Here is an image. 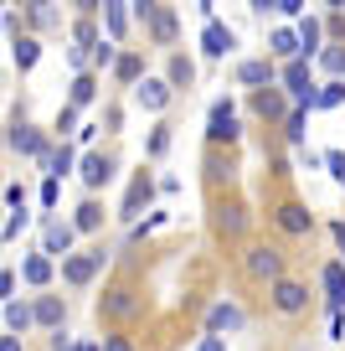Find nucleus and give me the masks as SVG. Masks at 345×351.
<instances>
[{
  "label": "nucleus",
  "mask_w": 345,
  "mask_h": 351,
  "mask_svg": "<svg viewBox=\"0 0 345 351\" xmlns=\"http://www.w3.org/2000/svg\"><path fill=\"white\" fill-rule=\"evenodd\" d=\"M242 269H248V279H258V285H279L283 279V248L279 243H248V248H242Z\"/></svg>",
  "instance_id": "obj_1"
},
{
  "label": "nucleus",
  "mask_w": 345,
  "mask_h": 351,
  "mask_svg": "<svg viewBox=\"0 0 345 351\" xmlns=\"http://www.w3.org/2000/svg\"><path fill=\"white\" fill-rule=\"evenodd\" d=\"M238 134H242V119L232 109V99H216L212 114H206V145L222 150V145H238Z\"/></svg>",
  "instance_id": "obj_2"
},
{
  "label": "nucleus",
  "mask_w": 345,
  "mask_h": 351,
  "mask_svg": "<svg viewBox=\"0 0 345 351\" xmlns=\"http://www.w3.org/2000/svg\"><path fill=\"white\" fill-rule=\"evenodd\" d=\"M5 145H11V150H21V155H31V160H47V155H52V140H47L36 124H26L21 109H16V119H11V134H5Z\"/></svg>",
  "instance_id": "obj_3"
},
{
  "label": "nucleus",
  "mask_w": 345,
  "mask_h": 351,
  "mask_svg": "<svg viewBox=\"0 0 345 351\" xmlns=\"http://www.w3.org/2000/svg\"><path fill=\"white\" fill-rule=\"evenodd\" d=\"M140 310H144V300L134 295L129 285H114V289L98 295V315H103V320H134Z\"/></svg>",
  "instance_id": "obj_4"
},
{
  "label": "nucleus",
  "mask_w": 345,
  "mask_h": 351,
  "mask_svg": "<svg viewBox=\"0 0 345 351\" xmlns=\"http://www.w3.org/2000/svg\"><path fill=\"white\" fill-rule=\"evenodd\" d=\"M279 83L289 88V99H294V109H314V77H309V62H283L279 67Z\"/></svg>",
  "instance_id": "obj_5"
},
{
  "label": "nucleus",
  "mask_w": 345,
  "mask_h": 351,
  "mask_svg": "<svg viewBox=\"0 0 345 351\" xmlns=\"http://www.w3.org/2000/svg\"><path fill=\"white\" fill-rule=\"evenodd\" d=\"M268 300H273L279 315H304V310H309V285H299V279L283 274L279 285H268Z\"/></svg>",
  "instance_id": "obj_6"
},
{
  "label": "nucleus",
  "mask_w": 345,
  "mask_h": 351,
  "mask_svg": "<svg viewBox=\"0 0 345 351\" xmlns=\"http://www.w3.org/2000/svg\"><path fill=\"white\" fill-rule=\"evenodd\" d=\"M248 326V310L238 305V300H216L212 310H206V336H232V330H242Z\"/></svg>",
  "instance_id": "obj_7"
},
{
  "label": "nucleus",
  "mask_w": 345,
  "mask_h": 351,
  "mask_svg": "<svg viewBox=\"0 0 345 351\" xmlns=\"http://www.w3.org/2000/svg\"><path fill=\"white\" fill-rule=\"evenodd\" d=\"M98 269H103V248H98V253H67V258H62V285L88 289L98 279Z\"/></svg>",
  "instance_id": "obj_8"
},
{
  "label": "nucleus",
  "mask_w": 345,
  "mask_h": 351,
  "mask_svg": "<svg viewBox=\"0 0 345 351\" xmlns=\"http://www.w3.org/2000/svg\"><path fill=\"white\" fill-rule=\"evenodd\" d=\"M273 222H279V232H289V238H309L314 232V212L304 207V202H279V207H273Z\"/></svg>",
  "instance_id": "obj_9"
},
{
  "label": "nucleus",
  "mask_w": 345,
  "mask_h": 351,
  "mask_svg": "<svg viewBox=\"0 0 345 351\" xmlns=\"http://www.w3.org/2000/svg\"><path fill=\"white\" fill-rule=\"evenodd\" d=\"M73 238H77L73 222L47 217V228H42V253H47V258H67V253H73Z\"/></svg>",
  "instance_id": "obj_10"
},
{
  "label": "nucleus",
  "mask_w": 345,
  "mask_h": 351,
  "mask_svg": "<svg viewBox=\"0 0 345 351\" xmlns=\"http://www.w3.org/2000/svg\"><path fill=\"white\" fill-rule=\"evenodd\" d=\"M320 285H324V305H330V315H345V263L330 258L320 269Z\"/></svg>",
  "instance_id": "obj_11"
},
{
  "label": "nucleus",
  "mask_w": 345,
  "mask_h": 351,
  "mask_svg": "<svg viewBox=\"0 0 345 351\" xmlns=\"http://www.w3.org/2000/svg\"><path fill=\"white\" fill-rule=\"evenodd\" d=\"M170 99H175V88L165 83V77H144V83L134 88V104L150 109V114H165V109H170Z\"/></svg>",
  "instance_id": "obj_12"
},
{
  "label": "nucleus",
  "mask_w": 345,
  "mask_h": 351,
  "mask_svg": "<svg viewBox=\"0 0 345 351\" xmlns=\"http://www.w3.org/2000/svg\"><path fill=\"white\" fill-rule=\"evenodd\" d=\"M273 77H279V67H273V57H248V62L238 67V83L253 88V93H263V88H273Z\"/></svg>",
  "instance_id": "obj_13"
},
{
  "label": "nucleus",
  "mask_w": 345,
  "mask_h": 351,
  "mask_svg": "<svg viewBox=\"0 0 345 351\" xmlns=\"http://www.w3.org/2000/svg\"><path fill=\"white\" fill-rule=\"evenodd\" d=\"M232 47H238V32H232L227 21H206L201 26V52L206 57H227Z\"/></svg>",
  "instance_id": "obj_14"
},
{
  "label": "nucleus",
  "mask_w": 345,
  "mask_h": 351,
  "mask_svg": "<svg viewBox=\"0 0 345 351\" xmlns=\"http://www.w3.org/2000/svg\"><path fill=\"white\" fill-rule=\"evenodd\" d=\"M31 315H36V326H42V330H62L67 305H62V295H36L31 300Z\"/></svg>",
  "instance_id": "obj_15"
},
{
  "label": "nucleus",
  "mask_w": 345,
  "mask_h": 351,
  "mask_svg": "<svg viewBox=\"0 0 345 351\" xmlns=\"http://www.w3.org/2000/svg\"><path fill=\"white\" fill-rule=\"evenodd\" d=\"M77 176H83V186H88V191H98L108 176H114V160H108V155H98V150H88L83 160H77Z\"/></svg>",
  "instance_id": "obj_16"
},
{
  "label": "nucleus",
  "mask_w": 345,
  "mask_h": 351,
  "mask_svg": "<svg viewBox=\"0 0 345 351\" xmlns=\"http://www.w3.org/2000/svg\"><path fill=\"white\" fill-rule=\"evenodd\" d=\"M268 52L279 57V62H299V57H304V47H299V32H294V26H279V32L268 36ZM304 62H309V57H304Z\"/></svg>",
  "instance_id": "obj_17"
},
{
  "label": "nucleus",
  "mask_w": 345,
  "mask_h": 351,
  "mask_svg": "<svg viewBox=\"0 0 345 351\" xmlns=\"http://www.w3.org/2000/svg\"><path fill=\"white\" fill-rule=\"evenodd\" d=\"M144 26H150V42H155V47H170V42H175V32H181L175 11H165V5H155V11H150V21H144Z\"/></svg>",
  "instance_id": "obj_18"
},
{
  "label": "nucleus",
  "mask_w": 345,
  "mask_h": 351,
  "mask_svg": "<svg viewBox=\"0 0 345 351\" xmlns=\"http://www.w3.org/2000/svg\"><path fill=\"white\" fill-rule=\"evenodd\" d=\"M21 279L31 289H47V285H52V258H47V253H26V258H21Z\"/></svg>",
  "instance_id": "obj_19"
},
{
  "label": "nucleus",
  "mask_w": 345,
  "mask_h": 351,
  "mask_svg": "<svg viewBox=\"0 0 345 351\" xmlns=\"http://www.w3.org/2000/svg\"><path fill=\"white\" fill-rule=\"evenodd\" d=\"M5 330H11V336H26V330H36L31 300H11V305H5Z\"/></svg>",
  "instance_id": "obj_20"
},
{
  "label": "nucleus",
  "mask_w": 345,
  "mask_h": 351,
  "mask_svg": "<svg viewBox=\"0 0 345 351\" xmlns=\"http://www.w3.org/2000/svg\"><path fill=\"white\" fill-rule=\"evenodd\" d=\"M294 32H299V47H304V57H320V36H324V21L320 16H299V26H294Z\"/></svg>",
  "instance_id": "obj_21"
},
{
  "label": "nucleus",
  "mask_w": 345,
  "mask_h": 351,
  "mask_svg": "<svg viewBox=\"0 0 345 351\" xmlns=\"http://www.w3.org/2000/svg\"><path fill=\"white\" fill-rule=\"evenodd\" d=\"M165 83L170 88H191L196 83V62L186 52H170V67H165Z\"/></svg>",
  "instance_id": "obj_22"
},
{
  "label": "nucleus",
  "mask_w": 345,
  "mask_h": 351,
  "mask_svg": "<svg viewBox=\"0 0 345 351\" xmlns=\"http://www.w3.org/2000/svg\"><path fill=\"white\" fill-rule=\"evenodd\" d=\"M36 57H42V42H36V36H16V47H11L16 73H31V67H36Z\"/></svg>",
  "instance_id": "obj_23"
},
{
  "label": "nucleus",
  "mask_w": 345,
  "mask_h": 351,
  "mask_svg": "<svg viewBox=\"0 0 345 351\" xmlns=\"http://www.w3.org/2000/svg\"><path fill=\"white\" fill-rule=\"evenodd\" d=\"M93 99H98V73H77V77H73V93H67V104H73V109H88Z\"/></svg>",
  "instance_id": "obj_24"
},
{
  "label": "nucleus",
  "mask_w": 345,
  "mask_h": 351,
  "mask_svg": "<svg viewBox=\"0 0 345 351\" xmlns=\"http://www.w3.org/2000/svg\"><path fill=\"white\" fill-rule=\"evenodd\" d=\"M114 77H119V83H129V88H140V83H144L140 52H119V62H114Z\"/></svg>",
  "instance_id": "obj_25"
},
{
  "label": "nucleus",
  "mask_w": 345,
  "mask_h": 351,
  "mask_svg": "<svg viewBox=\"0 0 345 351\" xmlns=\"http://www.w3.org/2000/svg\"><path fill=\"white\" fill-rule=\"evenodd\" d=\"M42 165H47V176H52V181H62V176L77 165V155H73V145H52V155H47Z\"/></svg>",
  "instance_id": "obj_26"
},
{
  "label": "nucleus",
  "mask_w": 345,
  "mask_h": 351,
  "mask_svg": "<svg viewBox=\"0 0 345 351\" xmlns=\"http://www.w3.org/2000/svg\"><path fill=\"white\" fill-rule=\"evenodd\" d=\"M73 228H77V232H98V228H103V207H98L93 197H88V202H77V212H73Z\"/></svg>",
  "instance_id": "obj_27"
},
{
  "label": "nucleus",
  "mask_w": 345,
  "mask_h": 351,
  "mask_svg": "<svg viewBox=\"0 0 345 351\" xmlns=\"http://www.w3.org/2000/svg\"><path fill=\"white\" fill-rule=\"evenodd\" d=\"M314 62L330 73V83H345V47H320V57Z\"/></svg>",
  "instance_id": "obj_28"
},
{
  "label": "nucleus",
  "mask_w": 345,
  "mask_h": 351,
  "mask_svg": "<svg viewBox=\"0 0 345 351\" xmlns=\"http://www.w3.org/2000/svg\"><path fill=\"white\" fill-rule=\"evenodd\" d=\"M124 5H129V0H114V5H103V26H108V36H114V42L129 32V11H124Z\"/></svg>",
  "instance_id": "obj_29"
},
{
  "label": "nucleus",
  "mask_w": 345,
  "mask_h": 351,
  "mask_svg": "<svg viewBox=\"0 0 345 351\" xmlns=\"http://www.w3.org/2000/svg\"><path fill=\"white\" fill-rule=\"evenodd\" d=\"M150 176H140V181H134V186H129V197H124V217H140V207H144V202H150Z\"/></svg>",
  "instance_id": "obj_30"
},
{
  "label": "nucleus",
  "mask_w": 345,
  "mask_h": 351,
  "mask_svg": "<svg viewBox=\"0 0 345 351\" xmlns=\"http://www.w3.org/2000/svg\"><path fill=\"white\" fill-rule=\"evenodd\" d=\"M345 104V83H320L314 88V109H340Z\"/></svg>",
  "instance_id": "obj_31"
},
{
  "label": "nucleus",
  "mask_w": 345,
  "mask_h": 351,
  "mask_svg": "<svg viewBox=\"0 0 345 351\" xmlns=\"http://www.w3.org/2000/svg\"><path fill=\"white\" fill-rule=\"evenodd\" d=\"M73 42L83 47V52H88V47H98V42H103V36H98V26H93V16H77V21H73Z\"/></svg>",
  "instance_id": "obj_32"
},
{
  "label": "nucleus",
  "mask_w": 345,
  "mask_h": 351,
  "mask_svg": "<svg viewBox=\"0 0 345 351\" xmlns=\"http://www.w3.org/2000/svg\"><path fill=\"white\" fill-rule=\"evenodd\" d=\"M253 104H258V114H263V119H279V114H283V93H273V88L253 93Z\"/></svg>",
  "instance_id": "obj_33"
},
{
  "label": "nucleus",
  "mask_w": 345,
  "mask_h": 351,
  "mask_svg": "<svg viewBox=\"0 0 345 351\" xmlns=\"http://www.w3.org/2000/svg\"><path fill=\"white\" fill-rule=\"evenodd\" d=\"M88 62H93L98 73H114V62H119V52H114V42H98V47H93V57H88Z\"/></svg>",
  "instance_id": "obj_34"
},
{
  "label": "nucleus",
  "mask_w": 345,
  "mask_h": 351,
  "mask_svg": "<svg viewBox=\"0 0 345 351\" xmlns=\"http://www.w3.org/2000/svg\"><path fill=\"white\" fill-rule=\"evenodd\" d=\"M304 119H309V109H294L289 119H283V134H289V145H304Z\"/></svg>",
  "instance_id": "obj_35"
},
{
  "label": "nucleus",
  "mask_w": 345,
  "mask_h": 351,
  "mask_svg": "<svg viewBox=\"0 0 345 351\" xmlns=\"http://www.w3.org/2000/svg\"><path fill=\"white\" fill-rule=\"evenodd\" d=\"M26 222H31V217H26V212H11V217H5V228H0V243L21 238V232H26Z\"/></svg>",
  "instance_id": "obj_36"
},
{
  "label": "nucleus",
  "mask_w": 345,
  "mask_h": 351,
  "mask_svg": "<svg viewBox=\"0 0 345 351\" xmlns=\"http://www.w3.org/2000/svg\"><path fill=\"white\" fill-rule=\"evenodd\" d=\"M242 228H248V217H242L238 207H227V212H222V232H227V238H238Z\"/></svg>",
  "instance_id": "obj_37"
},
{
  "label": "nucleus",
  "mask_w": 345,
  "mask_h": 351,
  "mask_svg": "<svg viewBox=\"0 0 345 351\" xmlns=\"http://www.w3.org/2000/svg\"><path fill=\"white\" fill-rule=\"evenodd\" d=\"M0 197H5V207H11V212H26V186H21V181H11Z\"/></svg>",
  "instance_id": "obj_38"
},
{
  "label": "nucleus",
  "mask_w": 345,
  "mask_h": 351,
  "mask_svg": "<svg viewBox=\"0 0 345 351\" xmlns=\"http://www.w3.org/2000/svg\"><path fill=\"white\" fill-rule=\"evenodd\" d=\"M16 279H21L16 269H0V305H11V300H16Z\"/></svg>",
  "instance_id": "obj_39"
},
{
  "label": "nucleus",
  "mask_w": 345,
  "mask_h": 351,
  "mask_svg": "<svg viewBox=\"0 0 345 351\" xmlns=\"http://www.w3.org/2000/svg\"><path fill=\"white\" fill-rule=\"evenodd\" d=\"M57 197H62V181H52V176H47V181H42V207L52 212V207H57Z\"/></svg>",
  "instance_id": "obj_40"
},
{
  "label": "nucleus",
  "mask_w": 345,
  "mask_h": 351,
  "mask_svg": "<svg viewBox=\"0 0 345 351\" xmlns=\"http://www.w3.org/2000/svg\"><path fill=\"white\" fill-rule=\"evenodd\" d=\"M57 134H67V130H77V109L73 104H62V114H57V124H52Z\"/></svg>",
  "instance_id": "obj_41"
},
{
  "label": "nucleus",
  "mask_w": 345,
  "mask_h": 351,
  "mask_svg": "<svg viewBox=\"0 0 345 351\" xmlns=\"http://www.w3.org/2000/svg\"><path fill=\"white\" fill-rule=\"evenodd\" d=\"M26 16H31V26H57V11H52V5H31Z\"/></svg>",
  "instance_id": "obj_42"
},
{
  "label": "nucleus",
  "mask_w": 345,
  "mask_h": 351,
  "mask_svg": "<svg viewBox=\"0 0 345 351\" xmlns=\"http://www.w3.org/2000/svg\"><path fill=\"white\" fill-rule=\"evenodd\" d=\"M165 150H170V130H165V124H160V130L150 134V155H165Z\"/></svg>",
  "instance_id": "obj_43"
},
{
  "label": "nucleus",
  "mask_w": 345,
  "mask_h": 351,
  "mask_svg": "<svg viewBox=\"0 0 345 351\" xmlns=\"http://www.w3.org/2000/svg\"><path fill=\"white\" fill-rule=\"evenodd\" d=\"M324 165H330V171H335V181L345 186V150H330V155H324Z\"/></svg>",
  "instance_id": "obj_44"
},
{
  "label": "nucleus",
  "mask_w": 345,
  "mask_h": 351,
  "mask_svg": "<svg viewBox=\"0 0 345 351\" xmlns=\"http://www.w3.org/2000/svg\"><path fill=\"white\" fill-rule=\"evenodd\" d=\"M103 351H134V341H129V336H119V330H114V336H103Z\"/></svg>",
  "instance_id": "obj_45"
},
{
  "label": "nucleus",
  "mask_w": 345,
  "mask_h": 351,
  "mask_svg": "<svg viewBox=\"0 0 345 351\" xmlns=\"http://www.w3.org/2000/svg\"><path fill=\"white\" fill-rule=\"evenodd\" d=\"M273 11L279 16H304V0H273Z\"/></svg>",
  "instance_id": "obj_46"
},
{
  "label": "nucleus",
  "mask_w": 345,
  "mask_h": 351,
  "mask_svg": "<svg viewBox=\"0 0 345 351\" xmlns=\"http://www.w3.org/2000/svg\"><path fill=\"white\" fill-rule=\"evenodd\" d=\"M196 351H227V341L222 336H201V341H196Z\"/></svg>",
  "instance_id": "obj_47"
},
{
  "label": "nucleus",
  "mask_w": 345,
  "mask_h": 351,
  "mask_svg": "<svg viewBox=\"0 0 345 351\" xmlns=\"http://www.w3.org/2000/svg\"><path fill=\"white\" fill-rule=\"evenodd\" d=\"M330 232H335V243H340V263H345V222H330Z\"/></svg>",
  "instance_id": "obj_48"
},
{
  "label": "nucleus",
  "mask_w": 345,
  "mask_h": 351,
  "mask_svg": "<svg viewBox=\"0 0 345 351\" xmlns=\"http://www.w3.org/2000/svg\"><path fill=\"white\" fill-rule=\"evenodd\" d=\"M0 351H21V336H11V330H5V336H0Z\"/></svg>",
  "instance_id": "obj_49"
},
{
  "label": "nucleus",
  "mask_w": 345,
  "mask_h": 351,
  "mask_svg": "<svg viewBox=\"0 0 345 351\" xmlns=\"http://www.w3.org/2000/svg\"><path fill=\"white\" fill-rule=\"evenodd\" d=\"M47 351H67V341H62V330H52V341H47Z\"/></svg>",
  "instance_id": "obj_50"
},
{
  "label": "nucleus",
  "mask_w": 345,
  "mask_h": 351,
  "mask_svg": "<svg viewBox=\"0 0 345 351\" xmlns=\"http://www.w3.org/2000/svg\"><path fill=\"white\" fill-rule=\"evenodd\" d=\"M0 26H5V16H0Z\"/></svg>",
  "instance_id": "obj_51"
}]
</instances>
